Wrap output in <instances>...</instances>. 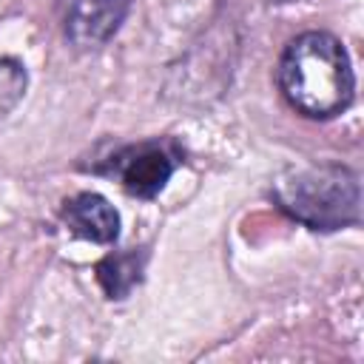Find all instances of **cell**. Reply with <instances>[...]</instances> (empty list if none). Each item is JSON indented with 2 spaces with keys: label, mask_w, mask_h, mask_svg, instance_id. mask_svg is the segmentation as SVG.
Here are the masks:
<instances>
[{
  "label": "cell",
  "mask_w": 364,
  "mask_h": 364,
  "mask_svg": "<svg viewBox=\"0 0 364 364\" xmlns=\"http://www.w3.org/2000/svg\"><path fill=\"white\" fill-rule=\"evenodd\" d=\"M145 253H111L97 264V279L111 299H125L142 276Z\"/></svg>",
  "instance_id": "6"
},
{
  "label": "cell",
  "mask_w": 364,
  "mask_h": 364,
  "mask_svg": "<svg viewBox=\"0 0 364 364\" xmlns=\"http://www.w3.org/2000/svg\"><path fill=\"white\" fill-rule=\"evenodd\" d=\"M276 77L284 100L310 119H330L353 102L355 77L350 57L327 31L293 37L279 57Z\"/></svg>",
  "instance_id": "1"
},
{
  "label": "cell",
  "mask_w": 364,
  "mask_h": 364,
  "mask_svg": "<svg viewBox=\"0 0 364 364\" xmlns=\"http://www.w3.org/2000/svg\"><path fill=\"white\" fill-rule=\"evenodd\" d=\"M179 162H182V156L173 142L145 139V142L125 145L117 154H111L100 165V173L117 179L131 196L151 199L165 188V182L171 179V173L176 171Z\"/></svg>",
  "instance_id": "3"
},
{
  "label": "cell",
  "mask_w": 364,
  "mask_h": 364,
  "mask_svg": "<svg viewBox=\"0 0 364 364\" xmlns=\"http://www.w3.org/2000/svg\"><path fill=\"white\" fill-rule=\"evenodd\" d=\"M26 91V68L11 60V57H3L0 60V119L20 102Z\"/></svg>",
  "instance_id": "7"
},
{
  "label": "cell",
  "mask_w": 364,
  "mask_h": 364,
  "mask_svg": "<svg viewBox=\"0 0 364 364\" xmlns=\"http://www.w3.org/2000/svg\"><path fill=\"white\" fill-rule=\"evenodd\" d=\"M273 3H290V0H273Z\"/></svg>",
  "instance_id": "8"
},
{
  "label": "cell",
  "mask_w": 364,
  "mask_h": 364,
  "mask_svg": "<svg viewBox=\"0 0 364 364\" xmlns=\"http://www.w3.org/2000/svg\"><path fill=\"white\" fill-rule=\"evenodd\" d=\"M131 11V0H65V37L77 48L105 46Z\"/></svg>",
  "instance_id": "4"
},
{
  "label": "cell",
  "mask_w": 364,
  "mask_h": 364,
  "mask_svg": "<svg viewBox=\"0 0 364 364\" xmlns=\"http://www.w3.org/2000/svg\"><path fill=\"white\" fill-rule=\"evenodd\" d=\"M282 210L313 230H338L358 222L361 188L358 173L344 165L287 168L273 182Z\"/></svg>",
  "instance_id": "2"
},
{
  "label": "cell",
  "mask_w": 364,
  "mask_h": 364,
  "mask_svg": "<svg viewBox=\"0 0 364 364\" xmlns=\"http://www.w3.org/2000/svg\"><path fill=\"white\" fill-rule=\"evenodd\" d=\"M65 225L97 245H111L119 236V213L100 193H77L63 205Z\"/></svg>",
  "instance_id": "5"
}]
</instances>
